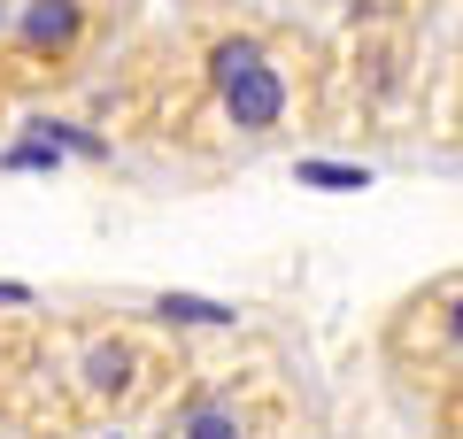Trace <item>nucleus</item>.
Listing matches in <instances>:
<instances>
[{
	"mask_svg": "<svg viewBox=\"0 0 463 439\" xmlns=\"http://www.w3.org/2000/svg\"><path fill=\"white\" fill-rule=\"evenodd\" d=\"M325 62L301 23L209 16L178 39V62L155 78V124L185 154H255L309 131Z\"/></svg>",
	"mask_w": 463,
	"mask_h": 439,
	"instance_id": "f257e3e1",
	"label": "nucleus"
},
{
	"mask_svg": "<svg viewBox=\"0 0 463 439\" xmlns=\"http://www.w3.org/2000/svg\"><path fill=\"white\" fill-rule=\"evenodd\" d=\"M185 370L194 362H185V347L163 324H147V316H100V324H78L47 355L39 386H54V416L62 424L116 432V424H147Z\"/></svg>",
	"mask_w": 463,
	"mask_h": 439,
	"instance_id": "f03ea898",
	"label": "nucleus"
},
{
	"mask_svg": "<svg viewBox=\"0 0 463 439\" xmlns=\"http://www.w3.org/2000/svg\"><path fill=\"white\" fill-rule=\"evenodd\" d=\"M294 432H301V401L270 355L185 370L147 416V439H294Z\"/></svg>",
	"mask_w": 463,
	"mask_h": 439,
	"instance_id": "7ed1b4c3",
	"label": "nucleus"
},
{
	"mask_svg": "<svg viewBox=\"0 0 463 439\" xmlns=\"http://www.w3.org/2000/svg\"><path fill=\"white\" fill-rule=\"evenodd\" d=\"M116 0H16L0 32V93H62L100 62Z\"/></svg>",
	"mask_w": 463,
	"mask_h": 439,
	"instance_id": "20e7f679",
	"label": "nucleus"
},
{
	"mask_svg": "<svg viewBox=\"0 0 463 439\" xmlns=\"http://www.w3.org/2000/svg\"><path fill=\"white\" fill-rule=\"evenodd\" d=\"M386 362L417 386H440V378L463 370V270H440L425 277L417 293H402L386 309V332H379Z\"/></svg>",
	"mask_w": 463,
	"mask_h": 439,
	"instance_id": "39448f33",
	"label": "nucleus"
},
{
	"mask_svg": "<svg viewBox=\"0 0 463 439\" xmlns=\"http://www.w3.org/2000/svg\"><path fill=\"white\" fill-rule=\"evenodd\" d=\"M47 370V324L39 316L0 309V408H24V393Z\"/></svg>",
	"mask_w": 463,
	"mask_h": 439,
	"instance_id": "423d86ee",
	"label": "nucleus"
},
{
	"mask_svg": "<svg viewBox=\"0 0 463 439\" xmlns=\"http://www.w3.org/2000/svg\"><path fill=\"white\" fill-rule=\"evenodd\" d=\"M432 439H463V370L432 386Z\"/></svg>",
	"mask_w": 463,
	"mask_h": 439,
	"instance_id": "0eeeda50",
	"label": "nucleus"
},
{
	"mask_svg": "<svg viewBox=\"0 0 463 439\" xmlns=\"http://www.w3.org/2000/svg\"><path fill=\"white\" fill-rule=\"evenodd\" d=\"M39 439H47V432H39Z\"/></svg>",
	"mask_w": 463,
	"mask_h": 439,
	"instance_id": "6e6552de",
	"label": "nucleus"
}]
</instances>
